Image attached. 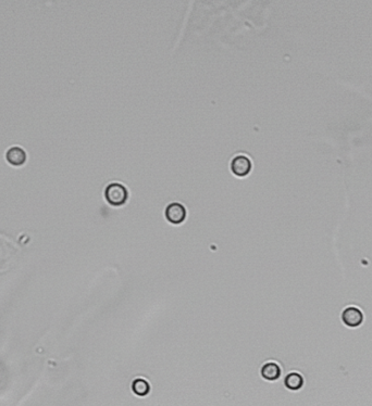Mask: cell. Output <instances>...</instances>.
<instances>
[{
  "instance_id": "6da1fadb",
  "label": "cell",
  "mask_w": 372,
  "mask_h": 406,
  "mask_svg": "<svg viewBox=\"0 0 372 406\" xmlns=\"http://www.w3.org/2000/svg\"><path fill=\"white\" fill-rule=\"evenodd\" d=\"M105 198L107 202L112 207H121L127 201L129 192L122 184L112 183L107 186L105 190Z\"/></svg>"
},
{
  "instance_id": "7a4b0ae2",
  "label": "cell",
  "mask_w": 372,
  "mask_h": 406,
  "mask_svg": "<svg viewBox=\"0 0 372 406\" xmlns=\"http://www.w3.org/2000/svg\"><path fill=\"white\" fill-rule=\"evenodd\" d=\"M252 161L246 156H237L231 162V171L239 177L247 176L252 171Z\"/></svg>"
},
{
  "instance_id": "3957f363",
  "label": "cell",
  "mask_w": 372,
  "mask_h": 406,
  "mask_svg": "<svg viewBox=\"0 0 372 406\" xmlns=\"http://www.w3.org/2000/svg\"><path fill=\"white\" fill-rule=\"evenodd\" d=\"M165 218L173 225L182 224L186 218L185 207L177 202H173L169 204L165 209Z\"/></svg>"
},
{
  "instance_id": "277c9868",
  "label": "cell",
  "mask_w": 372,
  "mask_h": 406,
  "mask_svg": "<svg viewBox=\"0 0 372 406\" xmlns=\"http://www.w3.org/2000/svg\"><path fill=\"white\" fill-rule=\"evenodd\" d=\"M343 323L348 327H358L362 324L363 321V313L359 310L358 307L349 306L345 308L342 313Z\"/></svg>"
},
{
  "instance_id": "5b68a950",
  "label": "cell",
  "mask_w": 372,
  "mask_h": 406,
  "mask_svg": "<svg viewBox=\"0 0 372 406\" xmlns=\"http://www.w3.org/2000/svg\"><path fill=\"white\" fill-rule=\"evenodd\" d=\"M27 152H25L20 147H11L6 153V159L8 163L14 166H21L27 161Z\"/></svg>"
},
{
  "instance_id": "8992f818",
  "label": "cell",
  "mask_w": 372,
  "mask_h": 406,
  "mask_svg": "<svg viewBox=\"0 0 372 406\" xmlns=\"http://www.w3.org/2000/svg\"><path fill=\"white\" fill-rule=\"evenodd\" d=\"M261 375L265 379L270 380V381L277 380L281 376L280 366L275 363H267L266 365L262 366Z\"/></svg>"
},
{
  "instance_id": "52a82bcc",
  "label": "cell",
  "mask_w": 372,
  "mask_h": 406,
  "mask_svg": "<svg viewBox=\"0 0 372 406\" xmlns=\"http://www.w3.org/2000/svg\"><path fill=\"white\" fill-rule=\"evenodd\" d=\"M304 383L303 377H301L297 372H291L288 373L285 378V385L291 390H298L301 388Z\"/></svg>"
},
{
  "instance_id": "ba28073f",
  "label": "cell",
  "mask_w": 372,
  "mask_h": 406,
  "mask_svg": "<svg viewBox=\"0 0 372 406\" xmlns=\"http://www.w3.org/2000/svg\"><path fill=\"white\" fill-rule=\"evenodd\" d=\"M132 389L137 395H146L149 392V383L144 379H136L134 380Z\"/></svg>"
}]
</instances>
